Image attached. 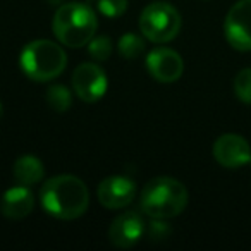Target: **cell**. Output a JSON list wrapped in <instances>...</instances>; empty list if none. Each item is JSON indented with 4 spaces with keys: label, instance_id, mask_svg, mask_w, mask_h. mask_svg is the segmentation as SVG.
I'll return each mask as SVG.
<instances>
[{
    "label": "cell",
    "instance_id": "5",
    "mask_svg": "<svg viewBox=\"0 0 251 251\" xmlns=\"http://www.w3.org/2000/svg\"><path fill=\"white\" fill-rule=\"evenodd\" d=\"M140 31L151 43H169L181 31V14L167 2H153L141 12Z\"/></svg>",
    "mask_w": 251,
    "mask_h": 251
},
{
    "label": "cell",
    "instance_id": "13",
    "mask_svg": "<svg viewBox=\"0 0 251 251\" xmlns=\"http://www.w3.org/2000/svg\"><path fill=\"white\" fill-rule=\"evenodd\" d=\"M45 169H43V162L35 155H23L14 162L12 167V176H14L16 182L23 186H35L43 179Z\"/></svg>",
    "mask_w": 251,
    "mask_h": 251
},
{
    "label": "cell",
    "instance_id": "17",
    "mask_svg": "<svg viewBox=\"0 0 251 251\" xmlns=\"http://www.w3.org/2000/svg\"><path fill=\"white\" fill-rule=\"evenodd\" d=\"M234 93H236L237 100L251 105V67L237 73L236 79H234Z\"/></svg>",
    "mask_w": 251,
    "mask_h": 251
},
{
    "label": "cell",
    "instance_id": "8",
    "mask_svg": "<svg viewBox=\"0 0 251 251\" xmlns=\"http://www.w3.org/2000/svg\"><path fill=\"white\" fill-rule=\"evenodd\" d=\"M145 224L141 213L124 212L112 220L108 227V241L119 250H129L145 237Z\"/></svg>",
    "mask_w": 251,
    "mask_h": 251
},
{
    "label": "cell",
    "instance_id": "1",
    "mask_svg": "<svg viewBox=\"0 0 251 251\" xmlns=\"http://www.w3.org/2000/svg\"><path fill=\"white\" fill-rule=\"evenodd\" d=\"M40 203L49 215L59 220H76L90 206V191L79 177L60 174L43 182Z\"/></svg>",
    "mask_w": 251,
    "mask_h": 251
},
{
    "label": "cell",
    "instance_id": "2",
    "mask_svg": "<svg viewBox=\"0 0 251 251\" xmlns=\"http://www.w3.org/2000/svg\"><path fill=\"white\" fill-rule=\"evenodd\" d=\"M188 201V188L167 176L151 179L140 195V208L150 219H174L184 212Z\"/></svg>",
    "mask_w": 251,
    "mask_h": 251
},
{
    "label": "cell",
    "instance_id": "16",
    "mask_svg": "<svg viewBox=\"0 0 251 251\" xmlns=\"http://www.w3.org/2000/svg\"><path fill=\"white\" fill-rule=\"evenodd\" d=\"M112 40L108 36H93L88 43V53L97 62H105L112 55Z\"/></svg>",
    "mask_w": 251,
    "mask_h": 251
},
{
    "label": "cell",
    "instance_id": "10",
    "mask_svg": "<svg viewBox=\"0 0 251 251\" xmlns=\"http://www.w3.org/2000/svg\"><path fill=\"white\" fill-rule=\"evenodd\" d=\"M98 201L108 210H121L134 201L136 184L124 176H110L98 184Z\"/></svg>",
    "mask_w": 251,
    "mask_h": 251
},
{
    "label": "cell",
    "instance_id": "20",
    "mask_svg": "<svg viewBox=\"0 0 251 251\" xmlns=\"http://www.w3.org/2000/svg\"><path fill=\"white\" fill-rule=\"evenodd\" d=\"M2 115H4V105H2V101H0V119H2Z\"/></svg>",
    "mask_w": 251,
    "mask_h": 251
},
{
    "label": "cell",
    "instance_id": "18",
    "mask_svg": "<svg viewBox=\"0 0 251 251\" xmlns=\"http://www.w3.org/2000/svg\"><path fill=\"white\" fill-rule=\"evenodd\" d=\"M171 234H172V227L171 224L165 222V219H151V222L145 229V236L150 241H153V243L165 241L167 237H171Z\"/></svg>",
    "mask_w": 251,
    "mask_h": 251
},
{
    "label": "cell",
    "instance_id": "9",
    "mask_svg": "<svg viewBox=\"0 0 251 251\" xmlns=\"http://www.w3.org/2000/svg\"><path fill=\"white\" fill-rule=\"evenodd\" d=\"M147 69L158 83H176L184 73L182 57L176 50L167 47L153 49L147 55Z\"/></svg>",
    "mask_w": 251,
    "mask_h": 251
},
{
    "label": "cell",
    "instance_id": "4",
    "mask_svg": "<svg viewBox=\"0 0 251 251\" xmlns=\"http://www.w3.org/2000/svg\"><path fill=\"white\" fill-rule=\"evenodd\" d=\"M19 66L29 79L36 83H49L59 77L66 69V50L52 40H33L23 49Z\"/></svg>",
    "mask_w": 251,
    "mask_h": 251
},
{
    "label": "cell",
    "instance_id": "7",
    "mask_svg": "<svg viewBox=\"0 0 251 251\" xmlns=\"http://www.w3.org/2000/svg\"><path fill=\"white\" fill-rule=\"evenodd\" d=\"M73 90L86 103H95V101L101 100L103 95L107 93V76H105L103 69L97 66L95 62H84L76 67L73 73Z\"/></svg>",
    "mask_w": 251,
    "mask_h": 251
},
{
    "label": "cell",
    "instance_id": "14",
    "mask_svg": "<svg viewBox=\"0 0 251 251\" xmlns=\"http://www.w3.org/2000/svg\"><path fill=\"white\" fill-rule=\"evenodd\" d=\"M45 98L49 107L52 110L59 112V114L67 112L71 108V105H73V95H71V91L64 84H52V86H49Z\"/></svg>",
    "mask_w": 251,
    "mask_h": 251
},
{
    "label": "cell",
    "instance_id": "15",
    "mask_svg": "<svg viewBox=\"0 0 251 251\" xmlns=\"http://www.w3.org/2000/svg\"><path fill=\"white\" fill-rule=\"evenodd\" d=\"M119 55L126 60H134L145 52V40L134 33H126L119 38L117 43Z\"/></svg>",
    "mask_w": 251,
    "mask_h": 251
},
{
    "label": "cell",
    "instance_id": "3",
    "mask_svg": "<svg viewBox=\"0 0 251 251\" xmlns=\"http://www.w3.org/2000/svg\"><path fill=\"white\" fill-rule=\"evenodd\" d=\"M98 28L95 11L83 2H69L60 5L53 14L52 29L57 42L69 49L88 45Z\"/></svg>",
    "mask_w": 251,
    "mask_h": 251
},
{
    "label": "cell",
    "instance_id": "19",
    "mask_svg": "<svg viewBox=\"0 0 251 251\" xmlns=\"http://www.w3.org/2000/svg\"><path fill=\"white\" fill-rule=\"evenodd\" d=\"M98 11L108 19H115L127 11V0H98Z\"/></svg>",
    "mask_w": 251,
    "mask_h": 251
},
{
    "label": "cell",
    "instance_id": "21",
    "mask_svg": "<svg viewBox=\"0 0 251 251\" xmlns=\"http://www.w3.org/2000/svg\"><path fill=\"white\" fill-rule=\"evenodd\" d=\"M250 164H251V162H250Z\"/></svg>",
    "mask_w": 251,
    "mask_h": 251
},
{
    "label": "cell",
    "instance_id": "11",
    "mask_svg": "<svg viewBox=\"0 0 251 251\" xmlns=\"http://www.w3.org/2000/svg\"><path fill=\"white\" fill-rule=\"evenodd\" d=\"M213 158L226 169H239L251 162L250 143L239 134L227 133L213 143Z\"/></svg>",
    "mask_w": 251,
    "mask_h": 251
},
{
    "label": "cell",
    "instance_id": "6",
    "mask_svg": "<svg viewBox=\"0 0 251 251\" xmlns=\"http://www.w3.org/2000/svg\"><path fill=\"white\" fill-rule=\"evenodd\" d=\"M224 35L232 49L251 50V0H237L224 21Z\"/></svg>",
    "mask_w": 251,
    "mask_h": 251
},
{
    "label": "cell",
    "instance_id": "12",
    "mask_svg": "<svg viewBox=\"0 0 251 251\" xmlns=\"http://www.w3.org/2000/svg\"><path fill=\"white\" fill-rule=\"evenodd\" d=\"M35 210V195L31 193L29 186L18 184L9 188L0 198V213L5 219L21 220L28 217Z\"/></svg>",
    "mask_w": 251,
    "mask_h": 251
}]
</instances>
